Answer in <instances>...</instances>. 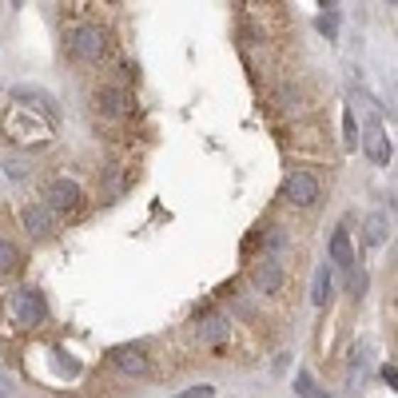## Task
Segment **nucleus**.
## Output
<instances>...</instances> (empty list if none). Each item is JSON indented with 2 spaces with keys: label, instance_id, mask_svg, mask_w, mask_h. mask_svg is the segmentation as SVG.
Returning a JSON list of instances; mask_svg holds the SVG:
<instances>
[{
  "label": "nucleus",
  "instance_id": "nucleus-1",
  "mask_svg": "<svg viewBox=\"0 0 398 398\" xmlns=\"http://www.w3.org/2000/svg\"><path fill=\"white\" fill-rule=\"evenodd\" d=\"M68 52L76 60H84V64H96V60H104V52H108V32L100 28V24H80L68 36Z\"/></svg>",
  "mask_w": 398,
  "mask_h": 398
},
{
  "label": "nucleus",
  "instance_id": "nucleus-2",
  "mask_svg": "<svg viewBox=\"0 0 398 398\" xmlns=\"http://www.w3.org/2000/svg\"><path fill=\"white\" fill-rule=\"evenodd\" d=\"M318 195H323V183H318L311 171H295V176H287V183H283V199L295 203V208H311Z\"/></svg>",
  "mask_w": 398,
  "mask_h": 398
},
{
  "label": "nucleus",
  "instance_id": "nucleus-3",
  "mask_svg": "<svg viewBox=\"0 0 398 398\" xmlns=\"http://www.w3.org/2000/svg\"><path fill=\"white\" fill-rule=\"evenodd\" d=\"M12 318H16L20 327H40V323H44V295H40V291H16V295H12Z\"/></svg>",
  "mask_w": 398,
  "mask_h": 398
},
{
  "label": "nucleus",
  "instance_id": "nucleus-4",
  "mask_svg": "<svg viewBox=\"0 0 398 398\" xmlns=\"http://www.w3.org/2000/svg\"><path fill=\"white\" fill-rule=\"evenodd\" d=\"M44 203H48V211H76L80 208V188L72 183V179H52L48 188H44Z\"/></svg>",
  "mask_w": 398,
  "mask_h": 398
},
{
  "label": "nucleus",
  "instance_id": "nucleus-5",
  "mask_svg": "<svg viewBox=\"0 0 398 398\" xmlns=\"http://www.w3.org/2000/svg\"><path fill=\"white\" fill-rule=\"evenodd\" d=\"M251 283H255L263 295H275L279 287H283V267H279L275 255H263L255 263V271H251Z\"/></svg>",
  "mask_w": 398,
  "mask_h": 398
},
{
  "label": "nucleus",
  "instance_id": "nucleus-6",
  "mask_svg": "<svg viewBox=\"0 0 398 398\" xmlns=\"http://www.w3.org/2000/svg\"><path fill=\"white\" fill-rule=\"evenodd\" d=\"M112 367L124 370V375H148L151 362H148V350L144 347H116L112 350Z\"/></svg>",
  "mask_w": 398,
  "mask_h": 398
},
{
  "label": "nucleus",
  "instance_id": "nucleus-7",
  "mask_svg": "<svg viewBox=\"0 0 398 398\" xmlns=\"http://www.w3.org/2000/svg\"><path fill=\"white\" fill-rule=\"evenodd\" d=\"M128 104H131V100H128V92H124V88H112V84H108V88L96 92V112H104V116H124Z\"/></svg>",
  "mask_w": 398,
  "mask_h": 398
},
{
  "label": "nucleus",
  "instance_id": "nucleus-8",
  "mask_svg": "<svg viewBox=\"0 0 398 398\" xmlns=\"http://www.w3.org/2000/svg\"><path fill=\"white\" fill-rule=\"evenodd\" d=\"M24 227H28V235H52V227H56V219H52L48 208H40V203H32V208H24Z\"/></svg>",
  "mask_w": 398,
  "mask_h": 398
},
{
  "label": "nucleus",
  "instance_id": "nucleus-9",
  "mask_svg": "<svg viewBox=\"0 0 398 398\" xmlns=\"http://www.w3.org/2000/svg\"><path fill=\"white\" fill-rule=\"evenodd\" d=\"M362 144H367V156L375 159V163H387V159H390L387 131L378 128V124H370V128H367V136H362Z\"/></svg>",
  "mask_w": 398,
  "mask_h": 398
},
{
  "label": "nucleus",
  "instance_id": "nucleus-10",
  "mask_svg": "<svg viewBox=\"0 0 398 398\" xmlns=\"http://www.w3.org/2000/svg\"><path fill=\"white\" fill-rule=\"evenodd\" d=\"M227 335H231V323H227V318H219V315L203 318V323L195 327V338H199V343H223Z\"/></svg>",
  "mask_w": 398,
  "mask_h": 398
},
{
  "label": "nucleus",
  "instance_id": "nucleus-11",
  "mask_svg": "<svg viewBox=\"0 0 398 398\" xmlns=\"http://www.w3.org/2000/svg\"><path fill=\"white\" fill-rule=\"evenodd\" d=\"M330 259H335V263H338L343 271L355 267V255H350V235H347L343 227H338L335 235H330Z\"/></svg>",
  "mask_w": 398,
  "mask_h": 398
},
{
  "label": "nucleus",
  "instance_id": "nucleus-12",
  "mask_svg": "<svg viewBox=\"0 0 398 398\" xmlns=\"http://www.w3.org/2000/svg\"><path fill=\"white\" fill-rule=\"evenodd\" d=\"M4 128H9V136H12V131H20L16 139H36V136L48 139V124H40V119H20V116H12Z\"/></svg>",
  "mask_w": 398,
  "mask_h": 398
},
{
  "label": "nucleus",
  "instance_id": "nucleus-13",
  "mask_svg": "<svg viewBox=\"0 0 398 398\" xmlns=\"http://www.w3.org/2000/svg\"><path fill=\"white\" fill-rule=\"evenodd\" d=\"M16 263H20L16 243H9V239H0V275H9V271H16Z\"/></svg>",
  "mask_w": 398,
  "mask_h": 398
},
{
  "label": "nucleus",
  "instance_id": "nucleus-14",
  "mask_svg": "<svg viewBox=\"0 0 398 398\" xmlns=\"http://www.w3.org/2000/svg\"><path fill=\"white\" fill-rule=\"evenodd\" d=\"M327 295H330V275H327V267H318V275H315V303L318 307H323V303H327Z\"/></svg>",
  "mask_w": 398,
  "mask_h": 398
},
{
  "label": "nucleus",
  "instance_id": "nucleus-15",
  "mask_svg": "<svg viewBox=\"0 0 398 398\" xmlns=\"http://www.w3.org/2000/svg\"><path fill=\"white\" fill-rule=\"evenodd\" d=\"M4 171H9V176H28V159H24V156H9V159H4Z\"/></svg>",
  "mask_w": 398,
  "mask_h": 398
},
{
  "label": "nucleus",
  "instance_id": "nucleus-16",
  "mask_svg": "<svg viewBox=\"0 0 398 398\" xmlns=\"http://www.w3.org/2000/svg\"><path fill=\"white\" fill-rule=\"evenodd\" d=\"M382 227H387V219H382V215H375L367 223V239H370V243H382V239H387V231H382Z\"/></svg>",
  "mask_w": 398,
  "mask_h": 398
},
{
  "label": "nucleus",
  "instance_id": "nucleus-17",
  "mask_svg": "<svg viewBox=\"0 0 398 398\" xmlns=\"http://www.w3.org/2000/svg\"><path fill=\"white\" fill-rule=\"evenodd\" d=\"M279 104H283V108H298V104H303V92L287 84V88H279Z\"/></svg>",
  "mask_w": 398,
  "mask_h": 398
},
{
  "label": "nucleus",
  "instance_id": "nucleus-18",
  "mask_svg": "<svg viewBox=\"0 0 398 398\" xmlns=\"http://www.w3.org/2000/svg\"><path fill=\"white\" fill-rule=\"evenodd\" d=\"M176 398H215V387H191V390H183V394H176Z\"/></svg>",
  "mask_w": 398,
  "mask_h": 398
},
{
  "label": "nucleus",
  "instance_id": "nucleus-19",
  "mask_svg": "<svg viewBox=\"0 0 398 398\" xmlns=\"http://www.w3.org/2000/svg\"><path fill=\"white\" fill-rule=\"evenodd\" d=\"M355 139H358V136H355V116L347 112V144H355Z\"/></svg>",
  "mask_w": 398,
  "mask_h": 398
},
{
  "label": "nucleus",
  "instance_id": "nucleus-20",
  "mask_svg": "<svg viewBox=\"0 0 398 398\" xmlns=\"http://www.w3.org/2000/svg\"><path fill=\"white\" fill-rule=\"evenodd\" d=\"M311 398H327V394H318V390H315V394H311Z\"/></svg>",
  "mask_w": 398,
  "mask_h": 398
}]
</instances>
